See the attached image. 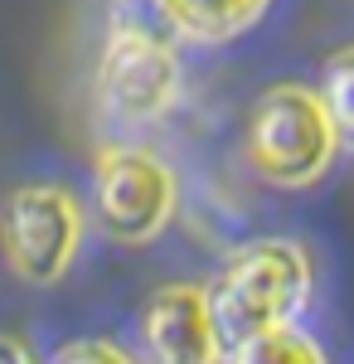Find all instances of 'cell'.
I'll use <instances>...</instances> for the list:
<instances>
[{
    "label": "cell",
    "mask_w": 354,
    "mask_h": 364,
    "mask_svg": "<svg viewBox=\"0 0 354 364\" xmlns=\"http://www.w3.org/2000/svg\"><path fill=\"white\" fill-rule=\"evenodd\" d=\"M311 291V262L296 243H252L228 257V267L209 287V311H214L218 350L233 355L252 336L286 326L301 311Z\"/></svg>",
    "instance_id": "6da1fadb"
},
{
    "label": "cell",
    "mask_w": 354,
    "mask_h": 364,
    "mask_svg": "<svg viewBox=\"0 0 354 364\" xmlns=\"http://www.w3.org/2000/svg\"><path fill=\"white\" fill-rule=\"evenodd\" d=\"M335 146H340L335 122H330L321 92H311V87H272L252 107L247 161L267 185H281V190L316 185L326 175Z\"/></svg>",
    "instance_id": "7a4b0ae2"
},
{
    "label": "cell",
    "mask_w": 354,
    "mask_h": 364,
    "mask_svg": "<svg viewBox=\"0 0 354 364\" xmlns=\"http://www.w3.org/2000/svg\"><path fill=\"white\" fill-rule=\"evenodd\" d=\"M82 238L78 204L58 185H20L0 209V248L25 282H58Z\"/></svg>",
    "instance_id": "3957f363"
},
{
    "label": "cell",
    "mask_w": 354,
    "mask_h": 364,
    "mask_svg": "<svg viewBox=\"0 0 354 364\" xmlns=\"http://www.w3.org/2000/svg\"><path fill=\"white\" fill-rule=\"evenodd\" d=\"M180 92V63L161 29L112 20V39L97 58V97L122 117H161Z\"/></svg>",
    "instance_id": "277c9868"
},
{
    "label": "cell",
    "mask_w": 354,
    "mask_h": 364,
    "mask_svg": "<svg viewBox=\"0 0 354 364\" xmlns=\"http://www.w3.org/2000/svg\"><path fill=\"white\" fill-rule=\"evenodd\" d=\"M92 199H97V219L112 238L122 243H146L156 238L175 209V180L170 170L146 156V151H102L97 175H92Z\"/></svg>",
    "instance_id": "5b68a950"
},
{
    "label": "cell",
    "mask_w": 354,
    "mask_h": 364,
    "mask_svg": "<svg viewBox=\"0 0 354 364\" xmlns=\"http://www.w3.org/2000/svg\"><path fill=\"white\" fill-rule=\"evenodd\" d=\"M146 364H218V331L209 291L199 287H161L141 316Z\"/></svg>",
    "instance_id": "8992f818"
},
{
    "label": "cell",
    "mask_w": 354,
    "mask_h": 364,
    "mask_svg": "<svg viewBox=\"0 0 354 364\" xmlns=\"http://www.w3.org/2000/svg\"><path fill=\"white\" fill-rule=\"evenodd\" d=\"M165 10L170 29L190 34V39H204V44H218V39H233L252 29L272 0H156Z\"/></svg>",
    "instance_id": "52a82bcc"
},
{
    "label": "cell",
    "mask_w": 354,
    "mask_h": 364,
    "mask_svg": "<svg viewBox=\"0 0 354 364\" xmlns=\"http://www.w3.org/2000/svg\"><path fill=\"white\" fill-rule=\"evenodd\" d=\"M228 364H326V355L316 350V340H306L291 326H272L262 336H252L247 345H238Z\"/></svg>",
    "instance_id": "ba28073f"
},
{
    "label": "cell",
    "mask_w": 354,
    "mask_h": 364,
    "mask_svg": "<svg viewBox=\"0 0 354 364\" xmlns=\"http://www.w3.org/2000/svg\"><path fill=\"white\" fill-rule=\"evenodd\" d=\"M321 102H326L330 122H335L340 146H350V151H354V49H340V54L326 63Z\"/></svg>",
    "instance_id": "9c48e42d"
},
{
    "label": "cell",
    "mask_w": 354,
    "mask_h": 364,
    "mask_svg": "<svg viewBox=\"0 0 354 364\" xmlns=\"http://www.w3.org/2000/svg\"><path fill=\"white\" fill-rule=\"evenodd\" d=\"M49 364H132V355H122L107 340H73V345H63Z\"/></svg>",
    "instance_id": "30bf717a"
},
{
    "label": "cell",
    "mask_w": 354,
    "mask_h": 364,
    "mask_svg": "<svg viewBox=\"0 0 354 364\" xmlns=\"http://www.w3.org/2000/svg\"><path fill=\"white\" fill-rule=\"evenodd\" d=\"M0 364H34V355L25 350V340L0 336Z\"/></svg>",
    "instance_id": "8fae6325"
}]
</instances>
